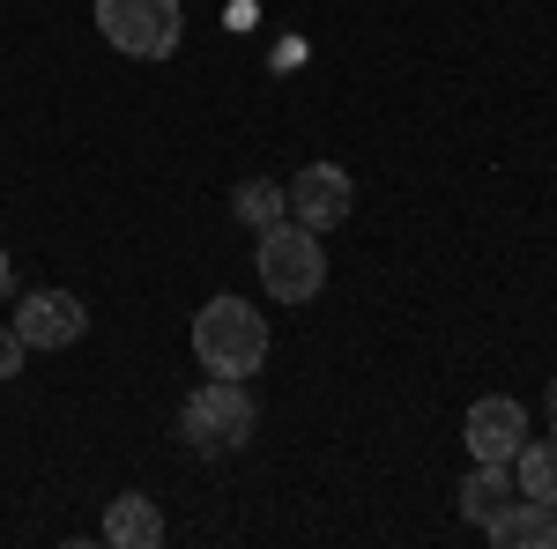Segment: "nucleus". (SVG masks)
I'll return each mask as SVG.
<instances>
[{"label": "nucleus", "mask_w": 557, "mask_h": 549, "mask_svg": "<svg viewBox=\"0 0 557 549\" xmlns=\"http://www.w3.org/2000/svg\"><path fill=\"white\" fill-rule=\"evenodd\" d=\"M194 357H201L209 379H253L268 364V320L246 297H209L194 312Z\"/></svg>", "instance_id": "1"}, {"label": "nucleus", "mask_w": 557, "mask_h": 549, "mask_svg": "<svg viewBox=\"0 0 557 549\" xmlns=\"http://www.w3.org/2000/svg\"><path fill=\"white\" fill-rule=\"evenodd\" d=\"M260 290L275 297V304H305V297H320L327 283V253H320V230H305V223H268L260 230Z\"/></svg>", "instance_id": "2"}, {"label": "nucleus", "mask_w": 557, "mask_h": 549, "mask_svg": "<svg viewBox=\"0 0 557 549\" xmlns=\"http://www.w3.org/2000/svg\"><path fill=\"white\" fill-rule=\"evenodd\" d=\"M178 438L194 453H238L253 438V401H246V379H209L186 394L178 409Z\"/></svg>", "instance_id": "3"}, {"label": "nucleus", "mask_w": 557, "mask_h": 549, "mask_svg": "<svg viewBox=\"0 0 557 549\" xmlns=\"http://www.w3.org/2000/svg\"><path fill=\"white\" fill-rule=\"evenodd\" d=\"M97 30L127 60H172L186 15H178V0H97Z\"/></svg>", "instance_id": "4"}, {"label": "nucleus", "mask_w": 557, "mask_h": 549, "mask_svg": "<svg viewBox=\"0 0 557 549\" xmlns=\"http://www.w3.org/2000/svg\"><path fill=\"white\" fill-rule=\"evenodd\" d=\"M283 194H290V223H305V230H335L357 209V186H349L343 164H305Z\"/></svg>", "instance_id": "5"}, {"label": "nucleus", "mask_w": 557, "mask_h": 549, "mask_svg": "<svg viewBox=\"0 0 557 549\" xmlns=\"http://www.w3.org/2000/svg\"><path fill=\"white\" fill-rule=\"evenodd\" d=\"M15 335L30 341V349H75V341L89 335L83 297H67V290H30L23 304H15Z\"/></svg>", "instance_id": "6"}, {"label": "nucleus", "mask_w": 557, "mask_h": 549, "mask_svg": "<svg viewBox=\"0 0 557 549\" xmlns=\"http://www.w3.org/2000/svg\"><path fill=\"white\" fill-rule=\"evenodd\" d=\"M461 438H469L475 461H513L520 438H528V409H520L513 394H483L469 409V423H461Z\"/></svg>", "instance_id": "7"}, {"label": "nucleus", "mask_w": 557, "mask_h": 549, "mask_svg": "<svg viewBox=\"0 0 557 549\" xmlns=\"http://www.w3.org/2000/svg\"><path fill=\"white\" fill-rule=\"evenodd\" d=\"M483 535L498 549H557V506L543 498H513V506H498L483 520Z\"/></svg>", "instance_id": "8"}, {"label": "nucleus", "mask_w": 557, "mask_h": 549, "mask_svg": "<svg viewBox=\"0 0 557 549\" xmlns=\"http://www.w3.org/2000/svg\"><path fill=\"white\" fill-rule=\"evenodd\" d=\"M104 542H120V549H157L164 542V512H157V498H112L104 506Z\"/></svg>", "instance_id": "9"}, {"label": "nucleus", "mask_w": 557, "mask_h": 549, "mask_svg": "<svg viewBox=\"0 0 557 549\" xmlns=\"http://www.w3.org/2000/svg\"><path fill=\"white\" fill-rule=\"evenodd\" d=\"M520 498V483H513V461H475L469 467V483H461V520H491L498 506H513Z\"/></svg>", "instance_id": "10"}, {"label": "nucleus", "mask_w": 557, "mask_h": 549, "mask_svg": "<svg viewBox=\"0 0 557 549\" xmlns=\"http://www.w3.org/2000/svg\"><path fill=\"white\" fill-rule=\"evenodd\" d=\"M513 483H520V498H543V506H557V431H550V438H520Z\"/></svg>", "instance_id": "11"}, {"label": "nucleus", "mask_w": 557, "mask_h": 549, "mask_svg": "<svg viewBox=\"0 0 557 549\" xmlns=\"http://www.w3.org/2000/svg\"><path fill=\"white\" fill-rule=\"evenodd\" d=\"M231 215H238L246 230H268V223H283V215H290V194H283L275 178H246V186L231 194Z\"/></svg>", "instance_id": "12"}, {"label": "nucleus", "mask_w": 557, "mask_h": 549, "mask_svg": "<svg viewBox=\"0 0 557 549\" xmlns=\"http://www.w3.org/2000/svg\"><path fill=\"white\" fill-rule=\"evenodd\" d=\"M23 357H30V341L15 335V320H8V327H0V379H15V372H23Z\"/></svg>", "instance_id": "13"}, {"label": "nucleus", "mask_w": 557, "mask_h": 549, "mask_svg": "<svg viewBox=\"0 0 557 549\" xmlns=\"http://www.w3.org/2000/svg\"><path fill=\"white\" fill-rule=\"evenodd\" d=\"M543 416H550V431H557V379H550V394H543Z\"/></svg>", "instance_id": "14"}]
</instances>
